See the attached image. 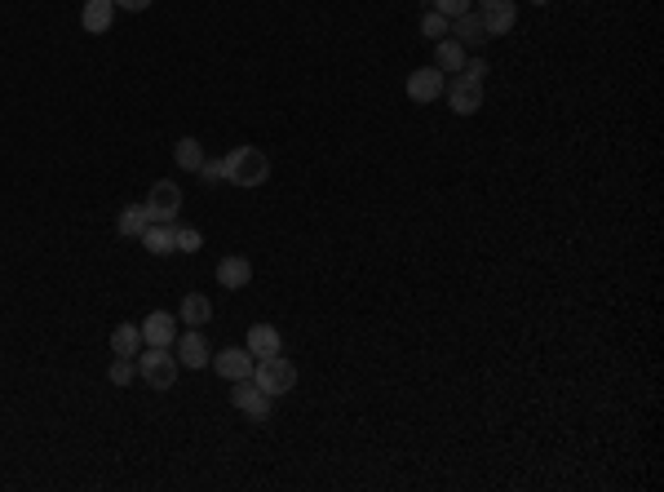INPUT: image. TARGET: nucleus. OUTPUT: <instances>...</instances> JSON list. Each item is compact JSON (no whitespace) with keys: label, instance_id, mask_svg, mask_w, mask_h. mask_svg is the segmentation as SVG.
I'll return each mask as SVG.
<instances>
[{"label":"nucleus","instance_id":"nucleus-10","mask_svg":"<svg viewBox=\"0 0 664 492\" xmlns=\"http://www.w3.org/2000/svg\"><path fill=\"white\" fill-rule=\"evenodd\" d=\"M452 41L457 45H465V50H483L492 36L483 32V18H478V9H469V14H460V18H452Z\"/></svg>","mask_w":664,"mask_h":492},{"label":"nucleus","instance_id":"nucleus-23","mask_svg":"<svg viewBox=\"0 0 664 492\" xmlns=\"http://www.w3.org/2000/svg\"><path fill=\"white\" fill-rule=\"evenodd\" d=\"M133 373H138V355H115L111 369H106V378H111L115 386H129L133 382Z\"/></svg>","mask_w":664,"mask_h":492},{"label":"nucleus","instance_id":"nucleus-14","mask_svg":"<svg viewBox=\"0 0 664 492\" xmlns=\"http://www.w3.org/2000/svg\"><path fill=\"white\" fill-rule=\"evenodd\" d=\"M80 23H85V32H89V36H106V32H111V23H115V5H111V0H85Z\"/></svg>","mask_w":664,"mask_h":492},{"label":"nucleus","instance_id":"nucleus-26","mask_svg":"<svg viewBox=\"0 0 664 492\" xmlns=\"http://www.w3.org/2000/svg\"><path fill=\"white\" fill-rule=\"evenodd\" d=\"M487 71H492V67H487L483 58H465V67H460V76H469V80H478V85L487 80Z\"/></svg>","mask_w":664,"mask_h":492},{"label":"nucleus","instance_id":"nucleus-28","mask_svg":"<svg viewBox=\"0 0 664 492\" xmlns=\"http://www.w3.org/2000/svg\"><path fill=\"white\" fill-rule=\"evenodd\" d=\"M111 5H115V9H129V14H142L151 0H111Z\"/></svg>","mask_w":664,"mask_h":492},{"label":"nucleus","instance_id":"nucleus-4","mask_svg":"<svg viewBox=\"0 0 664 492\" xmlns=\"http://www.w3.org/2000/svg\"><path fill=\"white\" fill-rule=\"evenodd\" d=\"M147 214H151V222H173L182 214V187L168 182V178H159L151 191H147Z\"/></svg>","mask_w":664,"mask_h":492},{"label":"nucleus","instance_id":"nucleus-2","mask_svg":"<svg viewBox=\"0 0 664 492\" xmlns=\"http://www.w3.org/2000/svg\"><path fill=\"white\" fill-rule=\"evenodd\" d=\"M253 382L275 399V395H288L297 386V369L284 360V351L279 355H261V360H253Z\"/></svg>","mask_w":664,"mask_h":492},{"label":"nucleus","instance_id":"nucleus-22","mask_svg":"<svg viewBox=\"0 0 664 492\" xmlns=\"http://www.w3.org/2000/svg\"><path fill=\"white\" fill-rule=\"evenodd\" d=\"M452 32V18H443L439 9H425L421 14V36H430V41H443Z\"/></svg>","mask_w":664,"mask_h":492},{"label":"nucleus","instance_id":"nucleus-25","mask_svg":"<svg viewBox=\"0 0 664 492\" xmlns=\"http://www.w3.org/2000/svg\"><path fill=\"white\" fill-rule=\"evenodd\" d=\"M430 9H439L443 18H460V14L474 9V0H430Z\"/></svg>","mask_w":664,"mask_h":492},{"label":"nucleus","instance_id":"nucleus-20","mask_svg":"<svg viewBox=\"0 0 664 492\" xmlns=\"http://www.w3.org/2000/svg\"><path fill=\"white\" fill-rule=\"evenodd\" d=\"M111 351H115V355H138V351H142V324L111 328Z\"/></svg>","mask_w":664,"mask_h":492},{"label":"nucleus","instance_id":"nucleus-1","mask_svg":"<svg viewBox=\"0 0 664 492\" xmlns=\"http://www.w3.org/2000/svg\"><path fill=\"white\" fill-rule=\"evenodd\" d=\"M222 173H226V182H235V187H261V182L270 178V160H266V151H257V147H231L226 160H222Z\"/></svg>","mask_w":664,"mask_h":492},{"label":"nucleus","instance_id":"nucleus-27","mask_svg":"<svg viewBox=\"0 0 664 492\" xmlns=\"http://www.w3.org/2000/svg\"><path fill=\"white\" fill-rule=\"evenodd\" d=\"M196 173L205 178L208 187H213V182H226V173H222V160H205L200 169H196Z\"/></svg>","mask_w":664,"mask_h":492},{"label":"nucleus","instance_id":"nucleus-6","mask_svg":"<svg viewBox=\"0 0 664 492\" xmlns=\"http://www.w3.org/2000/svg\"><path fill=\"white\" fill-rule=\"evenodd\" d=\"M213 373L226 378V382H240V378H253V355L249 346H226L213 355Z\"/></svg>","mask_w":664,"mask_h":492},{"label":"nucleus","instance_id":"nucleus-15","mask_svg":"<svg viewBox=\"0 0 664 492\" xmlns=\"http://www.w3.org/2000/svg\"><path fill=\"white\" fill-rule=\"evenodd\" d=\"M284 351V337H279V328L275 324H253L249 328V355L261 360V355H279Z\"/></svg>","mask_w":664,"mask_h":492},{"label":"nucleus","instance_id":"nucleus-17","mask_svg":"<svg viewBox=\"0 0 664 492\" xmlns=\"http://www.w3.org/2000/svg\"><path fill=\"white\" fill-rule=\"evenodd\" d=\"M177 320H186L191 328H205L213 320V302H208L205 293H186L182 306H177Z\"/></svg>","mask_w":664,"mask_h":492},{"label":"nucleus","instance_id":"nucleus-16","mask_svg":"<svg viewBox=\"0 0 664 492\" xmlns=\"http://www.w3.org/2000/svg\"><path fill=\"white\" fill-rule=\"evenodd\" d=\"M249 279H253V262H249V258H222V262H217V284H222V288L235 293V288H244Z\"/></svg>","mask_w":664,"mask_h":492},{"label":"nucleus","instance_id":"nucleus-11","mask_svg":"<svg viewBox=\"0 0 664 492\" xmlns=\"http://www.w3.org/2000/svg\"><path fill=\"white\" fill-rule=\"evenodd\" d=\"M208 360H213V351H208L205 333L191 328V333L177 342V364H182V369H208Z\"/></svg>","mask_w":664,"mask_h":492},{"label":"nucleus","instance_id":"nucleus-7","mask_svg":"<svg viewBox=\"0 0 664 492\" xmlns=\"http://www.w3.org/2000/svg\"><path fill=\"white\" fill-rule=\"evenodd\" d=\"M443 89H448V76H443L439 67H416V71L408 76V98L412 103H421V107L434 103Z\"/></svg>","mask_w":664,"mask_h":492},{"label":"nucleus","instance_id":"nucleus-13","mask_svg":"<svg viewBox=\"0 0 664 492\" xmlns=\"http://www.w3.org/2000/svg\"><path fill=\"white\" fill-rule=\"evenodd\" d=\"M142 249L155 253V258L177 253V231H173V222H151V226L142 231Z\"/></svg>","mask_w":664,"mask_h":492},{"label":"nucleus","instance_id":"nucleus-5","mask_svg":"<svg viewBox=\"0 0 664 492\" xmlns=\"http://www.w3.org/2000/svg\"><path fill=\"white\" fill-rule=\"evenodd\" d=\"M231 404H235L240 413H249L253 422H266V417H270V395H266L253 378H240V382H235V390H231Z\"/></svg>","mask_w":664,"mask_h":492},{"label":"nucleus","instance_id":"nucleus-29","mask_svg":"<svg viewBox=\"0 0 664 492\" xmlns=\"http://www.w3.org/2000/svg\"><path fill=\"white\" fill-rule=\"evenodd\" d=\"M532 5H550V0H532Z\"/></svg>","mask_w":664,"mask_h":492},{"label":"nucleus","instance_id":"nucleus-12","mask_svg":"<svg viewBox=\"0 0 664 492\" xmlns=\"http://www.w3.org/2000/svg\"><path fill=\"white\" fill-rule=\"evenodd\" d=\"M173 337H177V315L151 311V315L142 320V342H147V346H168Z\"/></svg>","mask_w":664,"mask_h":492},{"label":"nucleus","instance_id":"nucleus-18","mask_svg":"<svg viewBox=\"0 0 664 492\" xmlns=\"http://www.w3.org/2000/svg\"><path fill=\"white\" fill-rule=\"evenodd\" d=\"M151 226V214H147V205H129V209H120V218H115V231L120 235H129V240H142V231Z\"/></svg>","mask_w":664,"mask_h":492},{"label":"nucleus","instance_id":"nucleus-9","mask_svg":"<svg viewBox=\"0 0 664 492\" xmlns=\"http://www.w3.org/2000/svg\"><path fill=\"white\" fill-rule=\"evenodd\" d=\"M448 103L457 115H474V111L483 107V85L478 80H469V76H457L452 80V89H448Z\"/></svg>","mask_w":664,"mask_h":492},{"label":"nucleus","instance_id":"nucleus-24","mask_svg":"<svg viewBox=\"0 0 664 492\" xmlns=\"http://www.w3.org/2000/svg\"><path fill=\"white\" fill-rule=\"evenodd\" d=\"M177 231V253H200L205 249V235L196 226H173Z\"/></svg>","mask_w":664,"mask_h":492},{"label":"nucleus","instance_id":"nucleus-8","mask_svg":"<svg viewBox=\"0 0 664 492\" xmlns=\"http://www.w3.org/2000/svg\"><path fill=\"white\" fill-rule=\"evenodd\" d=\"M478 18H483V32L487 36H505L514 23H518V5L514 0H483L478 5Z\"/></svg>","mask_w":664,"mask_h":492},{"label":"nucleus","instance_id":"nucleus-3","mask_svg":"<svg viewBox=\"0 0 664 492\" xmlns=\"http://www.w3.org/2000/svg\"><path fill=\"white\" fill-rule=\"evenodd\" d=\"M138 373L151 390H168L177 382V355H168V346H147V355L138 351Z\"/></svg>","mask_w":664,"mask_h":492},{"label":"nucleus","instance_id":"nucleus-19","mask_svg":"<svg viewBox=\"0 0 664 492\" xmlns=\"http://www.w3.org/2000/svg\"><path fill=\"white\" fill-rule=\"evenodd\" d=\"M465 54H469L465 45H457L452 36H443V41L434 45V67H439L443 76H448V71H457V76H460V67H465Z\"/></svg>","mask_w":664,"mask_h":492},{"label":"nucleus","instance_id":"nucleus-21","mask_svg":"<svg viewBox=\"0 0 664 492\" xmlns=\"http://www.w3.org/2000/svg\"><path fill=\"white\" fill-rule=\"evenodd\" d=\"M173 156H177V169H186V173H196V169L205 164V147H200V138H177V147H173Z\"/></svg>","mask_w":664,"mask_h":492}]
</instances>
